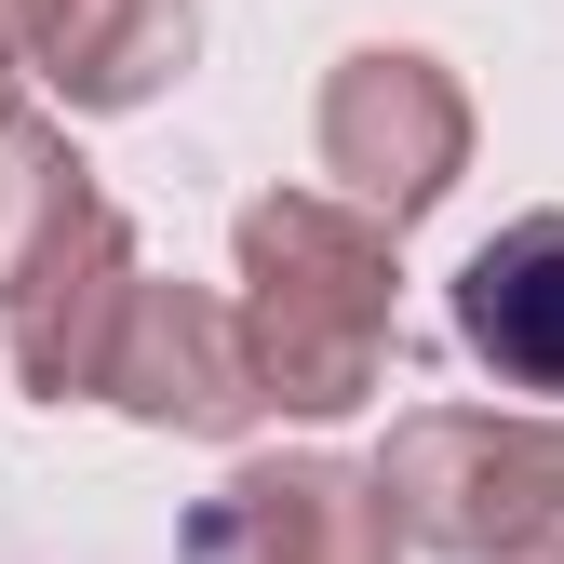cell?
Wrapping results in <instances>:
<instances>
[{
	"mask_svg": "<svg viewBox=\"0 0 564 564\" xmlns=\"http://www.w3.org/2000/svg\"><path fill=\"white\" fill-rule=\"evenodd\" d=\"M108 403L134 431H188V444H242L256 431V377H242V323L216 282H134L121 349H108Z\"/></svg>",
	"mask_w": 564,
	"mask_h": 564,
	"instance_id": "5",
	"label": "cell"
},
{
	"mask_svg": "<svg viewBox=\"0 0 564 564\" xmlns=\"http://www.w3.org/2000/svg\"><path fill=\"white\" fill-rule=\"evenodd\" d=\"M229 323H242L256 416H310V431L364 416L390 390V349H403V242L323 188H269V202H242Z\"/></svg>",
	"mask_w": 564,
	"mask_h": 564,
	"instance_id": "1",
	"label": "cell"
},
{
	"mask_svg": "<svg viewBox=\"0 0 564 564\" xmlns=\"http://www.w3.org/2000/svg\"><path fill=\"white\" fill-rule=\"evenodd\" d=\"M323 202H349L364 229H416V216H444L457 175H470V95H457V67L444 54H416V41H364V54H336V82H323Z\"/></svg>",
	"mask_w": 564,
	"mask_h": 564,
	"instance_id": "3",
	"label": "cell"
},
{
	"mask_svg": "<svg viewBox=\"0 0 564 564\" xmlns=\"http://www.w3.org/2000/svg\"><path fill=\"white\" fill-rule=\"evenodd\" d=\"M0 28H28V0H0Z\"/></svg>",
	"mask_w": 564,
	"mask_h": 564,
	"instance_id": "11",
	"label": "cell"
},
{
	"mask_svg": "<svg viewBox=\"0 0 564 564\" xmlns=\"http://www.w3.org/2000/svg\"><path fill=\"white\" fill-rule=\"evenodd\" d=\"M403 551L444 564H524L564 538V416L551 403H416L364 457Z\"/></svg>",
	"mask_w": 564,
	"mask_h": 564,
	"instance_id": "2",
	"label": "cell"
},
{
	"mask_svg": "<svg viewBox=\"0 0 564 564\" xmlns=\"http://www.w3.org/2000/svg\"><path fill=\"white\" fill-rule=\"evenodd\" d=\"M95 216V162L67 149V121H41V108H14L0 121V296Z\"/></svg>",
	"mask_w": 564,
	"mask_h": 564,
	"instance_id": "9",
	"label": "cell"
},
{
	"mask_svg": "<svg viewBox=\"0 0 564 564\" xmlns=\"http://www.w3.org/2000/svg\"><path fill=\"white\" fill-rule=\"evenodd\" d=\"M28 108V54H14V28H0V121Z\"/></svg>",
	"mask_w": 564,
	"mask_h": 564,
	"instance_id": "10",
	"label": "cell"
},
{
	"mask_svg": "<svg viewBox=\"0 0 564 564\" xmlns=\"http://www.w3.org/2000/svg\"><path fill=\"white\" fill-rule=\"evenodd\" d=\"M188 564H403L364 457H242L188 511Z\"/></svg>",
	"mask_w": 564,
	"mask_h": 564,
	"instance_id": "4",
	"label": "cell"
},
{
	"mask_svg": "<svg viewBox=\"0 0 564 564\" xmlns=\"http://www.w3.org/2000/svg\"><path fill=\"white\" fill-rule=\"evenodd\" d=\"M457 349L498 390H551L564 416V202H538V216L484 229L457 256Z\"/></svg>",
	"mask_w": 564,
	"mask_h": 564,
	"instance_id": "8",
	"label": "cell"
},
{
	"mask_svg": "<svg viewBox=\"0 0 564 564\" xmlns=\"http://www.w3.org/2000/svg\"><path fill=\"white\" fill-rule=\"evenodd\" d=\"M134 282H149V256H134V229L95 202V216L0 296V349H14V390L28 403H54V416L67 403H108V349H121Z\"/></svg>",
	"mask_w": 564,
	"mask_h": 564,
	"instance_id": "6",
	"label": "cell"
},
{
	"mask_svg": "<svg viewBox=\"0 0 564 564\" xmlns=\"http://www.w3.org/2000/svg\"><path fill=\"white\" fill-rule=\"evenodd\" d=\"M524 564H564V538H551V551H524Z\"/></svg>",
	"mask_w": 564,
	"mask_h": 564,
	"instance_id": "12",
	"label": "cell"
},
{
	"mask_svg": "<svg viewBox=\"0 0 564 564\" xmlns=\"http://www.w3.org/2000/svg\"><path fill=\"white\" fill-rule=\"evenodd\" d=\"M14 54H28L82 121H121V108H149L162 82H188L202 0H28Z\"/></svg>",
	"mask_w": 564,
	"mask_h": 564,
	"instance_id": "7",
	"label": "cell"
}]
</instances>
